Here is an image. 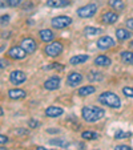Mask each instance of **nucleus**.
<instances>
[{
	"label": "nucleus",
	"instance_id": "nucleus-8",
	"mask_svg": "<svg viewBox=\"0 0 133 150\" xmlns=\"http://www.w3.org/2000/svg\"><path fill=\"white\" fill-rule=\"evenodd\" d=\"M113 45H115V40L110 36H101L97 40V48L102 49V51L108 48H112Z\"/></svg>",
	"mask_w": 133,
	"mask_h": 150
},
{
	"label": "nucleus",
	"instance_id": "nucleus-44",
	"mask_svg": "<svg viewBox=\"0 0 133 150\" xmlns=\"http://www.w3.org/2000/svg\"><path fill=\"white\" fill-rule=\"evenodd\" d=\"M4 49H6V48H4V47H0V52H3Z\"/></svg>",
	"mask_w": 133,
	"mask_h": 150
},
{
	"label": "nucleus",
	"instance_id": "nucleus-7",
	"mask_svg": "<svg viewBox=\"0 0 133 150\" xmlns=\"http://www.w3.org/2000/svg\"><path fill=\"white\" fill-rule=\"evenodd\" d=\"M26 80H27V74L24 73L23 71H14V72H11V74H9V81H11L14 85L23 84Z\"/></svg>",
	"mask_w": 133,
	"mask_h": 150
},
{
	"label": "nucleus",
	"instance_id": "nucleus-24",
	"mask_svg": "<svg viewBox=\"0 0 133 150\" xmlns=\"http://www.w3.org/2000/svg\"><path fill=\"white\" fill-rule=\"evenodd\" d=\"M99 137H100L99 133H96V132H92V130L83 132V134H81V138H84V139H91V141H93V139H97Z\"/></svg>",
	"mask_w": 133,
	"mask_h": 150
},
{
	"label": "nucleus",
	"instance_id": "nucleus-36",
	"mask_svg": "<svg viewBox=\"0 0 133 150\" xmlns=\"http://www.w3.org/2000/svg\"><path fill=\"white\" fill-rule=\"evenodd\" d=\"M8 6V0H0V8H6Z\"/></svg>",
	"mask_w": 133,
	"mask_h": 150
},
{
	"label": "nucleus",
	"instance_id": "nucleus-29",
	"mask_svg": "<svg viewBox=\"0 0 133 150\" xmlns=\"http://www.w3.org/2000/svg\"><path fill=\"white\" fill-rule=\"evenodd\" d=\"M28 126L31 127V129H36V127L40 126V122L37 121V120H35V118H31L28 121Z\"/></svg>",
	"mask_w": 133,
	"mask_h": 150
},
{
	"label": "nucleus",
	"instance_id": "nucleus-40",
	"mask_svg": "<svg viewBox=\"0 0 133 150\" xmlns=\"http://www.w3.org/2000/svg\"><path fill=\"white\" fill-rule=\"evenodd\" d=\"M16 133H17V134H27L28 132H27V130H21V129H20V130H17Z\"/></svg>",
	"mask_w": 133,
	"mask_h": 150
},
{
	"label": "nucleus",
	"instance_id": "nucleus-11",
	"mask_svg": "<svg viewBox=\"0 0 133 150\" xmlns=\"http://www.w3.org/2000/svg\"><path fill=\"white\" fill-rule=\"evenodd\" d=\"M81 81H83V76L79 72H72V73H69L68 77H67V84H68L69 86H77Z\"/></svg>",
	"mask_w": 133,
	"mask_h": 150
},
{
	"label": "nucleus",
	"instance_id": "nucleus-23",
	"mask_svg": "<svg viewBox=\"0 0 133 150\" xmlns=\"http://www.w3.org/2000/svg\"><path fill=\"white\" fill-rule=\"evenodd\" d=\"M49 145H55V146H60V147H67V146H69V142L64 138H53L49 141Z\"/></svg>",
	"mask_w": 133,
	"mask_h": 150
},
{
	"label": "nucleus",
	"instance_id": "nucleus-21",
	"mask_svg": "<svg viewBox=\"0 0 133 150\" xmlns=\"http://www.w3.org/2000/svg\"><path fill=\"white\" fill-rule=\"evenodd\" d=\"M120 57H121L122 62L133 65V51H122L120 53Z\"/></svg>",
	"mask_w": 133,
	"mask_h": 150
},
{
	"label": "nucleus",
	"instance_id": "nucleus-43",
	"mask_svg": "<svg viewBox=\"0 0 133 150\" xmlns=\"http://www.w3.org/2000/svg\"><path fill=\"white\" fill-rule=\"evenodd\" d=\"M0 150H7V149L4 146H1V145H0Z\"/></svg>",
	"mask_w": 133,
	"mask_h": 150
},
{
	"label": "nucleus",
	"instance_id": "nucleus-9",
	"mask_svg": "<svg viewBox=\"0 0 133 150\" xmlns=\"http://www.w3.org/2000/svg\"><path fill=\"white\" fill-rule=\"evenodd\" d=\"M60 82H61V80H60L59 76H52V77H49L48 80H46L44 88H46L47 91H56V89H59Z\"/></svg>",
	"mask_w": 133,
	"mask_h": 150
},
{
	"label": "nucleus",
	"instance_id": "nucleus-15",
	"mask_svg": "<svg viewBox=\"0 0 133 150\" xmlns=\"http://www.w3.org/2000/svg\"><path fill=\"white\" fill-rule=\"evenodd\" d=\"M93 62H95V65H97V67L107 68V67H109L110 64H112V60H110L108 56H105V54H101V56H97Z\"/></svg>",
	"mask_w": 133,
	"mask_h": 150
},
{
	"label": "nucleus",
	"instance_id": "nucleus-32",
	"mask_svg": "<svg viewBox=\"0 0 133 150\" xmlns=\"http://www.w3.org/2000/svg\"><path fill=\"white\" fill-rule=\"evenodd\" d=\"M9 23V15H3L0 16V24L4 25V24H8Z\"/></svg>",
	"mask_w": 133,
	"mask_h": 150
},
{
	"label": "nucleus",
	"instance_id": "nucleus-20",
	"mask_svg": "<svg viewBox=\"0 0 133 150\" xmlns=\"http://www.w3.org/2000/svg\"><path fill=\"white\" fill-rule=\"evenodd\" d=\"M116 37L120 41H125V40L132 37V32H129L128 29H124V28H119L116 31Z\"/></svg>",
	"mask_w": 133,
	"mask_h": 150
},
{
	"label": "nucleus",
	"instance_id": "nucleus-39",
	"mask_svg": "<svg viewBox=\"0 0 133 150\" xmlns=\"http://www.w3.org/2000/svg\"><path fill=\"white\" fill-rule=\"evenodd\" d=\"M36 150H53V149H47V147H44V146H37Z\"/></svg>",
	"mask_w": 133,
	"mask_h": 150
},
{
	"label": "nucleus",
	"instance_id": "nucleus-10",
	"mask_svg": "<svg viewBox=\"0 0 133 150\" xmlns=\"http://www.w3.org/2000/svg\"><path fill=\"white\" fill-rule=\"evenodd\" d=\"M8 56L15 60H21L27 56V52L24 51L21 47H12L8 51Z\"/></svg>",
	"mask_w": 133,
	"mask_h": 150
},
{
	"label": "nucleus",
	"instance_id": "nucleus-30",
	"mask_svg": "<svg viewBox=\"0 0 133 150\" xmlns=\"http://www.w3.org/2000/svg\"><path fill=\"white\" fill-rule=\"evenodd\" d=\"M64 67L63 65H60L59 62H52L51 65H48V67H46L44 69H63Z\"/></svg>",
	"mask_w": 133,
	"mask_h": 150
},
{
	"label": "nucleus",
	"instance_id": "nucleus-18",
	"mask_svg": "<svg viewBox=\"0 0 133 150\" xmlns=\"http://www.w3.org/2000/svg\"><path fill=\"white\" fill-rule=\"evenodd\" d=\"M88 60H89L88 54H76V56L69 59V64L71 65H79V64H83V62L88 61Z\"/></svg>",
	"mask_w": 133,
	"mask_h": 150
},
{
	"label": "nucleus",
	"instance_id": "nucleus-1",
	"mask_svg": "<svg viewBox=\"0 0 133 150\" xmlns=\"http://www.w3.org/2000/svg\"><path fill=\"white\" fill-rule=\"evenodd\" d=\"M105 116L104 109L99 108V106H84L81 110V117L84 121L87 122H97Z\"/></svg>",
	"mask_w": 133,
	"mask_h": 150
},
{
	"label": "nucleus",
	"instance_id": "nucleus-14",
	"mask_svg": "<svg viewBox=\"0 0 133 150\" xmlns=\"http://www.w3.org/2000/svg\"><path fill=\"white\" fill-rule=\"evenodd\" d=\"M71 4L69 0H47V7L51 8H64Z\"/></svg>",
	"mask_w": 133,
	"mask_h": 150
},
{
	"label": "nucleus",
	"instance_id": "nucleus-28",
	"mask_svg": "<svg viewBox=\"0 0 133 150\" xmlns=\"http://www.w3.org/2000/svg\"><path fill=\"white\" fill-rule=\"evenodd\" d=\"M122 93H124L127 97L133 98V88H130V86H125V88H122Z\"/></svg>",
	"mask_w": 133,
	"mask_h": 150
},
{
	"label": "nucleus",
	"instance_id": "nucleus-26",
	"mask_svg": "<svg viewBox=\"0 0 133 150\" xmlns=\"http://www.w3.org/2000/svg\"><path fill=\"white\" fill-rule=\"evenodd\" d=\"M88 80H89V81H100V80H102V73L92 71L91 73H89V76H88Z\"/></svg>",
	"mask_w": 133,
	"mask_h": 150
},
{
	"label": "nucleus",
	"instance_id": "nucleus-31",
	"mask_svg": "<svg viewBox=\"0 0 133 150\" xmlns=\"http://www.w3.org/2000/svg\"><path fill=\"white\" fill-rule=\"evenodd\" d=\"M23 0H8V6L9 7H19L21 6Z\"/></svg>",
	"mask_w": 133,
	"mask_h": 150
},
{
	"label": "nucleus",
	"instance_id": "nucleus-33",
	"mask_svg": "<svg viewBox=\"0 0 133 150\" xmlns=\"http://www.w3.org/2000/svg\"><path fill=\"white\" fill-rule=\"evenodd\" d=\"M125 24H127V27L130 29V31H133V17H130V19H128L127 21H125Z\"/></svg>",
	"mask_w": 133,
	"mask_h": 150
},
{
	"label": "nucleus",
	"instance_id": "nucleus-27",
	"mask_svg": "<svg viewBox=\"0 0 133 150\" xmlns=\"http://www.w3.org/2000/svg\"><path fill=\"white\" fill-rule=\"evenodd\" d=\"M128 137H130V133H129V132H122V130H119L116 134H115V138H116V139L128 138Z\"/></svg>",
	"mask_w": 133,
	"mask_h": 150
},
{
	"label": "nucleus",
	"instance_id": "nucleus-35",
	"mask_svg": "<svg viewBox=\"0 0 133 150\" xmlns=\"http://www.w3.org/2000/svg\"><path fill=\"white\" fill-rule=\"evenodd\" d=\"M7 142H8V137L3 136V134H0V145L7 144Z\"/></svg>",
	"mask_w": 133,
	"mask_h": 150
},
{
	"label": "nucleus",
	"instance_id": "nucleus-41",
	"mask_svg": "<svg viewBox=\"0 0 133 150\" xmlns=\"http://www.w3.org/2000/svg\"><path fill=\"white\" fill-rule=\"evenodd\" d=\"M129 47H130V48H132V49H133V40H132V41H130V42H129Z\"/></svg>",
	"mask_w": 133,
	"mask_h": 150
},
{
	"label": "nucleus",
	"instance_id": "nucleus-42",
	"mask_svg": "<svg viewBox=\"0 0 133 150\" xmlns=\"http://www.w3.org/2000/svg\"><path fill=\"white\" fill-rule=\"evenodd\" d=\"M3 113H4V112H3V109H1V108H0V117H1V116H3Z\"/></svg>",
	"mask_w": 133,
	"mask_h": 150
},
{
	"label": "nucleus",
	"instance_id": "nucleus-3",
	"mask_svg": "<svg viewBox=\"0 0 133 150\" xmlns=\"http://www.w3.org/2000/svg\"><path fill=\"white\" fill-rule=\"evenodd\" d=\"M96 12H97V6L95 3L83 6L77 9V15H79V17H83V19H88V17L95 16Z\"/></svg>",
	"mask_w": 133,
	"mask_h": 150
},
{
	"label": "nucleus",
	"instance_id": "nucleus-19",
	"mask_svg": "<svg viewBox=\"0 0 133 150\" xmlns=\"http://www.w3.org/2000/svg\"><path fill=\"white\" fill-rule=\"evenodd\" d=\"M95 92H96V88H95L93 85H85V86H83V88L79 89L77 94H79L80 97H87V96H91V94L95 93Z\"/></svg>",
	"mask_w": 133,
	"mask_h": 150
},
{
	"label": "nucleus",
	"instance_id": "nucleus-34",
	"mask_svg": "<svg viewBox=\"0 0 133 150\" xmlns=\"http://www.w3.org/2000/svg\"><path fill=\"white\" fill-rule=\"evenodd\" d=\"M115 150H132V149H130V146H128V145H119Z\"/></svg>",
	"mask_w": 133,
	"mask_h": 150
},
{
	"label": "nucleus",
	"instance_id": "nucleus-38",
	"mask_svg": "<svg viewBox=\"0 0 133 150\" xmlns=\"http://www.w3.org/2000/svg\"><path fill=\"white\" fill-rule=\"evenodd\" d=\"M48 133H59V129H48Z\"/></svg>",
	"mask_w": 133,
	"mask_h": 150
},
{
	"label": "nucleus",
	"instance_id": "nucleus-37",
	"mask_svg": "<svg viewBox=\"0 0 133 150\" xmlns=\"http://www.w3.org/2000/svg\"><path fill=\"white\" fill-rule=\"evenodd\" d=\"M8 65V61H6V60H1V61H0V67H1V68H4V67H7Z\"/></svg>",
	"mask_w": 133,
	"mask_h": 150
},
{
	"label": "nucleus",
	"instance_id": "nucleus-17",
	"mask_svg": "<svg viewBox=\"0 0 133 150\" xmlns=\"http://www.w3.org/2000/svg\"><path fill=\"white\" fill-rule=\"evenodd\" d=\"M39 35H40V39L44 42H51L52 40L55 39V33L51 29H41V31L39 32Z\"/></svg>",
	"mask_w": 133,
	"mask_h": 150
},
{
	"label": "nucleus",
	"instance_id": "nucleus-5",
	"mask_svg": "<svg viewBox=\"0 0 133 150\" xmlns=\"http://www.w3.org/2000/svg\"><path fill=\"white\" fill-rule=\"evenodd\" d=\"M44 52H46V54L49 57H56L63 52V44L59 41H53L46 47Z\"/></svg>",
	"mask_w": 133,
	"mask_h": 150
},
{
	"label": "nucleus",
	"instance_id": "nucleus-25",
	"mask_svg": "<svg viewBox=\"0 0 133 150\" xmlns=\"http://www.w3.org/2000/svg\"><path fill=\"white\" fill-rule=\"evenodd\" d=\"M101 29L100 28H96V27H87V28L84 29V33L87 35V36H96V35L101 33Z\"/></svg>",
	"mask_w": 133,
	"mask_h": 150
},
{
	"label": "nucleus",
	"instance_id": "nucleus-2",
	"mask_svg": "<svg viewBox=\"0 0 133 150\" xmlns=\"http://www.w3.org/2000/svg\"><path fill=\"white\" fill-rule=\"evenodd\" d=\"M99 102L101 105H105V106H109V108L113 109H119L121 106V100L113 92H104L99 96Z\"/></svg>",
	"mask_w": 133,
	"mask_h": 150
},
{
	"label": "nucleus",
	"instance_id": "nucleus-22",
	"mask_svg": "<svg viewBox=\"0 0 133 150\" xmlns=\"http://www.w3.org/2000/svg\"><path fill=\"white\" fill-rule=\"evenodd\" d=\"M109 6L115 9V11H124L125 3L124 0H109Z\"/></svg>",
	"mask_w": 133,
	"mask_h": 150
},
{
	"label": "nucleus",
	"instance_id": "nucleus-6",
	"mask_svg": "<svg viewBox=\"0 0 133 150\" xmlns=\"http://www.w3.org/2000/svg\"><path fill=\"white\" fill-rule=\"evenodd\" d=\"M20 47H21V48H23L24 51L27 52V54H28V53H33V52L37 49L36 41H35L33 39H31V37H27V39L21 40V44H20Z\"/></svg>",
	"mask_w": 133,
	"mask_h": 150
},
{
	"label": "nucleus",
	"instance_id": "nucleus-16",
	"mask_svg": "<svg viewBox=\"0 0 133 150\" xmlns=\"http://www.w3.org/2000/svg\"><path fill=\"white\" fill-rule=\"evenodd\" d=\"M26 96H27V93L23 89H9L8 91V97L11 100H21Z\"/></svg>",
	"mask_w": 133,
	"mask_h": 150
},
{
	"label": "nucleus",
	"instance_id": "nucleus-12",
	"mask_svg": "<svg viewBox=\"0 0 133 150\" xmlns=\"http://www.w3.org/2000/svg\"><path fill=\"white\" fill-rule=\"evenodd\" d=\"M101 20H102V23L104 24H115L117 20H119V15H117L116 12L108 11V12H105V13L102 15Z\"/></svg>",
	"mask_w": 133,
	"mask_h": 150
},
{
	"label": "nucleus",
	"instance_id": "nucleus-13",
	"mask_svg": "<svg viewBox=\"0 0 133 150\" xmlns=\"http://www.w3.org/2000/svg\"><path fill=\"white\" fill-rule=\"evenodd\" d=\"M63 113H64V110H63V108H60V106H48V108L46 109V116L51 117V118H56V117L61 116Z\"/></svg>",
	"mask_w": 133,
	"mask_h": 150
},
{
	"label": "nucleus",
	"instance_id": "nucleus-4",
	"mask_svg": "<svg viewBox=\"0 0 133 150\" xmlns=\"http://www.w3.org/2000/svg\"><path fill=\"white\" fill-rule=\"evenodd\" d=\"M51 24L53 28L56 29H63V28H67L72 24V19L68 16H56L51 20Z\"/></svg>",
	"mask_w": 133,
	"mask_h": 150
}]
</instances>
